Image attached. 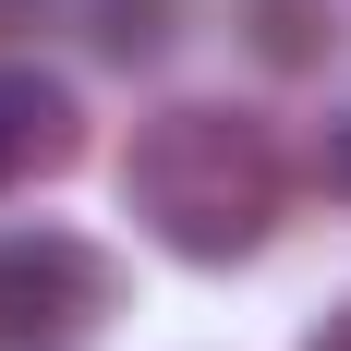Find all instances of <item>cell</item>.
I'll list each match as a JSON object with an SVG mask.
<instances>
[{"mask_svg": "<svg viewBox=\"0 0 351 351\" xmlns=\"http://www.w3.org/2000/svg\"><path fill=\"white\" fill-rule=\"evenodd\" d=\"M339 182H351V134H339Z\"/></svg>", "mask_w": 351, "mask_h": 351, "instance_id": "5b68a950", "label": "cell"}, {"mask_svg": "<svg viewBox=\"0 0 351 351\" xmlns=\"http://www.w3.org/2000/svg\"><path fill=\"white\" fill-rule=\"evenodd\" d=\"M97 49L109 61H158L170 49V0H97Z\"/></svg>", "mask_w": 351, "mask_h": 351, "instance_id": "277c9868", "label": "cell"}, {"mask_svg": "<svg viewBox=\"0 0 351 351\" xmlns=\"http://www.w3.org/2000/svg\"><path fill=\"white\" fill-rule=\"evenodd\" d=\"M121 206H134L182 267H243V254L279 230V145H267V121H243V109L182 97V109H158L134 134Z\"/></svg>", "mask_w": 351, "mask_h": 351, "instance_id": "6da1fadb", "label": "cell"}, {"mask_svg": "<svg viewBox=\"0 0 351 351\" xmlns=\"http://www.w3.org/2000/svg\"><path fill=\"white\" fill-rule=\"evenodd\" d=\"M121 315V254L36 218V230H0V351H85Z\"/></svg>", "mask_w": 351, "mask_h": 351, "instance_id": "7a4b0ae2", "label": "cell"}, {"mask_svg": "<svg viewBox=\"0 0 351 351\" xmlns=\"http://www.w3.org/2000/svg\"><path fill=\"white\" fill-rule=\"evenodd\" d=\"M73 145H85V109H73V85H61V73L0 61V194H12V182L73 170Z\"/></svg>", "mask_w": 351, "mask_h": 351, "instance_id": "3957f363", "label": "cell"}]
</instances>
